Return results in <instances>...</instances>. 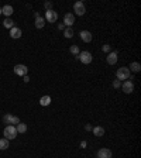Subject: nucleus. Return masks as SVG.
Wrapping results in <instances>:
<instances>
[{
  "label": "nucleus",
  "mask_w": 141,
  "mask_h": 158,
  "mask_svg": "<svg viewBox=\"0 0 141 158\" xmlns=\"http://www.w3.org/2000/svg\"><path fill=\"white\" fill-rule=\"evenodd\" d=\"M45 9H47V10H51V1H47V3H45Z\"/></svg>",
  "instance_id": "obj_26"
},
{
  "label": "nucleus",
  "mask_w": 141,
  "mask_h": 158,
  "mask_svg": "<svg viewBox=\"0 0 141 158\" xmlns=\"http://www.w3.org/2000/svg\"><path fill=\"white\" fill-rule=\"evenodd\" d=\"M23 78H24V82H28V81H30V78H28V76H23Z\"/></svg>",
  "instance_id": "obj_29"
},
{
  "label": "nucleus",
  "mask_w": 141,
  "mask_h": 158,
  "mask_svg": "<svg viewBox=\"0 0 141 158\" xmlns=\"http://www.w3.org/2000/svg\"><path fill=\"white\" fill-rule=\"evenodd\" d=\"M78 59L81 61L82 63H85V65H88V63L92 62V59H93V57H92V54L90 52H88V51H82V52H79V55H78Z\"/></svg>",
  "instance_id": "obj_3"
},
{
  "label": "nucleus",
  "mask_w": 141,
  "mask_h": 158,
  "mask_svg": "<svg viewBox=\"0 0 141 158\" xmlns=\"http://www.w3.org/2000/svg\"><path fill=\"white\" fill-rule=\"evenodd\" d=\"M3 136H4V139L6 140H14L17 137V130H16V126H12V124H9V126L4 128V131H3Z\"/></svg>",
  "instance_id": "obj_2"
},
{
  "label": "nucleus",
  "mask_w": 141,
  "mask_h": 158,
  "mask_svg": "<svg viewBox=\"0 0 141 158\" xmlns=\"http://www.w3.org/2000/svg\"><path fill=\"white\" fill-rule=\"evenodd\" d=\"M81 148H86V141H82V143H81Z\"/></svg>",
  "instance_id": "obj_28"
},
{
  "label": "nucleus",
  "mask_w": 141,
  "mask_h": 158,
  "mask_svg": "<svg viewBox=\"0 0 141 158\" xmlns=\"http://www.w3.org/2000/svg\"><path fill=\"white\" fill-rule=\"evenodd\" d=\"M102 50L104 51V52H107V54H109V52H110V50H112V47H110L109 44H104V45H103V47H102Z\"/></svg>",
  "instance_id": "obj_25"
},
{
  "label": "nucleus",
  "mask_w": 141,
  "mask_h": 158,
  "mask_svg": "<svg viewBox=\"0 0 141 158\" xmlns=\"http://www.w3.org/2000/svg\"><path fill=\"white\" fill-rule=\"evenodd\" d=\"M92 131H93V134H95L96 137H103V136H104V128L100 127V126L93 127V128H92Z\"/></svg>",
  "instance_id": "obj_15"
},
{
  "label": "nucleus",
  "mask_w": 141,
  "mask_h": 158,
  "mask_svg": "<svg viewBox=\"0 0 141 158\" xmlns=\"http://www.w3.org/2000/svg\"><path fill=\"white\" fill-rule=\"evenodd\" d=\"M128 69H130V72H134V74H137V72H140V71H141V65L138 62H131V65L128 66Z\"/></svg>",
  "instance_id": "obj_16"
},
{
  "label": "nucleus",
  "mask_w": 141,
  "mask_h": 158,
  "mask_svg": "<svg viewBox=\"0 0 141 158\" xmlns=\"http://www.w3.org/2000/svg\"><path fill=\"white\" fill-rule=\"evenodd\" d=\"M3 25H4L6 28H10V30H12V28L14 27V21L10 19V17H9V19H6L4 21H3Z\"/></svg>",
  "instance_id": "obj_20"
},
{
  "label": "nucleus",
  "mask_w": 141,
  "mask_h": 158,
  "mask_svg": "<svg viewBox=\"0 0 141 158\" xmlns=\"http://www.w3.org/2000/svg\"><path fill=\"white\" fill-rule=\"evenodd\" d=\"M1 14H4V16L7 17V19H9V17H10V16L13 14V7H12V6H9V4H6V6H4L3 9H1Z\"/></svg>",
  "instance_id": "obj_14"
},
{
  "label": "nucleus",
  "mask_w": 141,
  "mask_h": 158,
  "mask_svg": "<svg viewBox=\"0 0 141 158\" xmlns=\"http://www.w3.org/2000/svg\"><path fill=\"white\" fill-rule=\"evenodd\" d=\"M69 52L72 54V55H75V57H78L81 51H79V47H78V45H70V47H69Z\"/></svg>",
  "instance_id": "obj_21"
},
{
  "label": "nucleus",
  "mask_w": 141,
  "mask_h": 158,
  "mask_svg": "<svg viewBox=\"0 0 141 158\" xmlns=\"http://www.w3.org/2000/svg\"><path fill=\"white\" fill-rule=\"evenodd\" d=\"M3 121L4 123H7V124H19L20 123V119L19 117H16V116H13V114H4V117H3Z\"/></svg>",
  "instance_id": "obj_7"
},
{
  "label": "nucleus",
  "mask_w": 141,
  "mask_h": 158,
  "mask_svg": "<svg viewBox=\"0 0 141 158\" xmlns=\"http://www.w3.org/2000/svg\"><path fill=\"white\" fill-rule=\"evenodd\" d=\"M73 10L76 13V16H83L86 13V7H85V3L83 1H76L73 4Z\"/></svg>",
  "instance_id": "obj_5"
},
{
  "label": "nucleus",
  "mask_w": 141,
  "mask_h": 158,
  "mask_svg": "<svg viewBox=\"0 0 141 158\" xmlns=\"http://www.w3.org/2000/svg\"><path fill=\"white\" fill-rule=\"evenodd\" d=\"M92 128H93V127L90 126V124H86V126H85V130H86V131H90Z\"/></svg>",
  "instance_id": "obj_27"
},
{
  "label": "nucleus",
  "mask_w": 141,
  "mask_h": 158,
  "mask_svg": "<svg viewBox=\"0 0 141 158\" xmlns=\"http://www.w3.org/2000/svg\"><path fill=\"white\" fill-rule=\"evenodd\" d=\"M81 38H82V41L83 43H90L92 41V32L90 31H86V30H83V31H81Z\"/></svg>",
  "instance_id": "obj_12"
},
{
  "label": "nucleus",
  "mask_w": 141,
  "mask_h": 158,
  "mask_svg": "<svg viewBox=\"0 0 141 158\" xmlns=\"http://www.w3.org/2000/svg\"><path fill=\"white\" fill-rule=\"evenodd\" d=\"M44 25H45V19L44 17H41V16H40V17L35 19V27H37V28H42Z\"/></svg>",
  "instance_id": "obj_18"
},
{
  "label": "nucleus",
  "mask_w": 141,
  "mask_h": 158,
  "mask_svg": "<svg viewBox=\"0 0 141 158\" xmlns=\"http://www.w3.org/2000/svg\"><path fill=\"white\" fill-rule=\"evenodd\" d=\"M122 89L124 93H133V90H134V83L133 81H124V83L122 85Z\"/></svg>",
  "instance_id": "obj_8"
},
{
  "label": "nucleus",
  "mask_w": 141,
  "mask_h": 158,
  "mask_svg": "<svg viewBox=\"0 0 141 158\" xmlns=\"http://www.w3.org/2000/svg\"><path fill=\"white\" fill-rule=\"evenodd\" d=\"M97 158H112V151L109 148H100L97 151Z\"/></svg>",
  "instance_id": "obj_11"
},
{
  "label": "nucleus",
  "mask_w": 141,
  "mask_h": 158,
  "mask_svg": "<svg viewBox=\"0 0 141 158\" xmlns=\"http://www.w3.org/2000/svg\"><path fill=\"white\" fill-rule=\"evenodd\" d=\"M116 76H117V79H119L120 82H122V81H127V79H130V76H131V72H130L128 68L122 66V68H119V69H117Z\"/></svg>",
  "instance_id": "obj_1"
},
{
  "label": "nucleus",
  "mask_w": 141,
  "mask_h": 158,
  "mask_svg": "<svg viewBox=\"0 0 141 158\" xmlns=\"http://www.w3.org/2000/svg\"><path fill=\"white\" fill-rule=\"evenodd\" d=\"M106 61H107L109 65H114V63H117V51L109 52V54H107V58H106Z\"/></svg>",
  "instance_id": "obj_10"
},
{
  "label": "nucleus",
  "mask_w": 141,
  "mask_h": 158,
  "mask_svg": "<svg viewBox=\"0 0 141 158\" xmlns=\"http://www.w3.org/2000/svg\"><path fill=\"white\" fill-rule=\"evenodd\" d=\"M51 103V97L50 96H42L41 99H40V105L41 106H48Z\"/></svg>",
  "instance_id": "obj_19"
},
{
  "label": "nucleus",
  "mask_w": 141,
  "mask_h": 158,
  "mask_svg": "<svg viewBox=\"0 0 141 158\" xmlns=\"http://www.w3.org/2000/svg\"><path fill=\"white\" fill-rule=\"evenodd\" d=\"M45 20L48 21V23H55L58 20V13L54 10V9H51V10H47L45 12Z\"/></svg>",
  "instance_id": "obj_4"
},
{
  "label": "nucleus",
  "mask_w": 141,
  "mask_h": 158,
  "mask_svg": "<svg viewBox=\"0 0 141 158\" xmlns=\"http://www.w3.org/2000/svg\"><path fill=\"white\" fill-rule=\"evenodd\" d=\"M14 74L19 76H26L28 74V68L26 65H23V63H19V65L14 66Z\"/></svg>",
  "instance_id": "obj_6"
},
{
  "label": "nucleus",
  "mask_w": 141,
  "mask_h": 158,
  "mask_svg": "<svg viewBox=\"0 0 141 158\" xmlns=\"http://www.w3.org/2000/svg\"><path fill=\"white\" fill-rule=\"evenodd\" d=\"M10 37L14 38V40H16V38H20L21 37V30H20L19 27H13V28L10 30Z\"/></svg>",
  "instance_id": "obj_13"
},
{
  "label": "nucleus",
  "mask_w": 141,
  "mask_h": 158,
  "mask_svg": "<svg viewBox=\"0 0 141 158\" xmlns=\"http://www.w3.org/2000/svg\"><path fill=\"white\" fill-rule=\"evenodd\" d=\"M64 35H65V38H72L73 37V30H72L70 27H66L64 31Z\"/></svg>",
  "instance_id": "obj_23"
},
{
  "label": "nucleus",
  "mask_w": 141,
  "mask_h": 158,
  "mask_svg": "<svg viewBox=\"0 0 141 158\" xmlns=\"http://www.w3.org/2000/svg\"><path fill=\"white\" fill-rule=\"evenodd\" d=\"M64 23L65 25H68V27H72L73 23H75V16H73V13H66L64 17Z\"/></svg>",
  "instance_id": "obj_9"
},
{
  "label": "nucleus",
  "mask_w": 141,
  "mask_h": 158,
  "mask_svg": "<svg viewBox=\"0 0 141 158\" xmlns=\"http://www.w3.org/2000/svg\"><path fill=\"white\" fill-rule=\"evenodd\" d=\"M9 140H6V139H1L0 140V150H7L9 148Z\"/></svg>",
  "instance_id": "obj_22"
},
{
  "label": "nucleus",
  "mask_w": 141,
  "mask_h": 158,
  "mask_svg": "<svg viewBox=\"0 0 141 158\" xmlns=\"http://www.w3.org/2000/svg\"><path fill=\"white\" fill-rule=\"evenodd\" d=\"M113 88H114V89L122 88V82H120L119 79H114V81H113Z\"/></svg>",
  "instance_id": "obj_24"
},
{
  "label": "nucleus",
  "mask_w": 141,
  "mask_h": 158,
  "mask_svg": "<svg viewBox=\"0 0 141 158\" xmlns=\"http://www.w3.org/2000/svg\"><path fill=\"white\" fill-rule=\"evenodd\" d=\"M0 14H1V7H0Z\"/></svg>",
  "instance_id": "obj_30"
},
{
  "label": "nucleus",
  "mask_w": 141,
  "mask_h": 158,
  "mask_svg": "<svg viewBox=\"0 0 141 158\" xmlns=\"http://www.w3.org/2000/svg\"><path fill=\"white\" fill-rule=\"evenodd\" d=\"M16 130H17V133H20V134L26 133L27 131V124H24V123H21V121H20L19 124L16 126Z\"/></svg>",
  "instance_id": "obj_17"
}]
</instances>
